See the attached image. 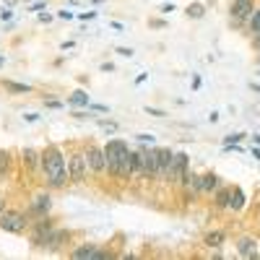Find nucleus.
Wrapping results in <instances>:
<instances>
[{"instance_id":"nucleus-40","label":"nucleus","mask_w":260,"mask_h":260,"mask_svg":"<svg viewBox=\"0 0 260 260\" xmlns=\"http://www.w3.org/2000/svg\"><path fill=\"white\" fill-rule=\"evenodd\" d=\"M252 156H255V159H260V148H252Z\"/></svg>"},{"instance_id":"nucleus-25","label":"nucleus","mask_w":260,"mask_h":260,"mask_svg":"<svg viewBox=\"0 0 260 260\" xmlns=\"http://www.w3.org/2000/svg\"><path fill=\"white\" fill-rule=\"evenodd\" d=\"M242 138H245V133H232V136H226V138H224V148L237 146V141H242Z\"/></svg>"},{"instance_id":"nucleus-15","label":"nucleus","mask_w":260,"mask_h":260,"mask_svg":"<svg viewBox=\"0 0 260 260\" xmlns=\"http://www.w3.org/2000/svg\"><path fill=\"white\" fill-rule=\"evenodd\" d=\"M21 159H24L21 164H24L26 172H37V169H39V159H42V154H39L37 148H24V151H21Z\"/></svg>"},{"instance_id":"nucleus-44","label":"nucleus","mask_w":260,"mask_h":260,"mask_svg":"<svg viewBox=\"0 0 260 260\" xmlns=\"http://www.w3.org/2000/svg\"><path fill=\"white\" fill-rule=\"evenodd\" d=\"M257 65H260V57H257Z\"/></svg>"},{"instance_id":"nucleus-38","label":"nucleus","mask_w":260,"mask_h":260,"mask_svg":"<svg viewBox=\"0 0 260 260\" xmlns=\"http://www.w3.org/2000/svg\"><path fill=\"white\" fill-rule=\"evenodd\" d=\"M102 71H104V73H107V71L112 73V71H115V65H112V62H102Z\"/></svg>"},{"instance_id":"nucleus-10","label":"nucleus","mask_w":260,"mask_h":260,"mask_svg":"<svg viewBox=\"0 0 260 260\" xmlns=\"http://www.w3.org/2000/svg\"><path fill=\"white\" fill-rule=\"evenodd\" d=\"M156 161H159V180H167L169 177V167H172V161H175V151L172 148H164V146H159L156 148Z\"/></svg>"},{"instance_id":"nucleus-26","label":"nucleus","mask_w":260,"mask_h":260,"mask_svg":"<svg viewBox=\"0 0 260 260\" xmlns=\"http://www.w3.org/2000/svg\"><path fill=\"white\" fill-rule=\"evenodd\" d=\"M136 141H141L143 146H148V143L154 146V141H156V138H154V136H148V133H138V136H136Z\"/></svg>"},{"instance_id":"nucleus-16","label":"nucleus","mask_w":260,"mask_h":260,"mask_svg":"<svg viewBox=\"0 0 260 260\" xmlns=\"http://www.w3.org/2000/svg\"><path fill=\"white\" fill-rule=\"evenodd\" d=\"M245 203H247V198H245L242 187H232V192H229V208L232 211H242Z\"/></svg>"},{"instance_id":"nucleus-22","label":"nucleus","mask_w":260,"mask_h":260,"mask_svg":"<svg viewBox=\"0 0 260 260\" xmlns=\"http://www.w3.org/2000/svg\"><path fill=\"white\" fill-rule=\"evenodd\" d=\"M247 31H250L252 37L260 31V8H255V11H252V16L247 18Z\"/></svg>"},{"instance_id":"nucleus-21","label":"nucleus","mask_w":260,"mask_h":260,"mask_svg":"<svg viewBox=\"0 0 260 260\" xmlns=\"http://www.w3.org/2000/svg\"><path fill=\"white\" fill-rule=\"evenodd\" d=\"M11 172V151L0 148V177H6Z\"/></svg>"},{"instance_id":"nucleus-42","label":"nucleus","mask_w":260,"mask_h":260,"mask_svg":"<svg viewBox=\"0 0 260 260\" xmlns=\"http://www.w3.org/2000/svg\"><path fill=\"white\" fill-rule=\"evenodd\" d=\"M252 141H255V143H257V146H260V136H255V138H252Z\"/></svg>"},{"instance_id":"nucleus-35","label":"nucleus","mask_w":260,"mask_h":260,"mask_svg":"<svg viewBox=\"0 0 260 260\" xmlns=\"http://www.w3.org/2000/svg\"><path fill=\"white\" fill-rule=\"evenodd\" d=\"M172 11H175V3H164L161 6V13H172Z\"/></svg>"},{"instance_id":"nucleus-36","label":"nucleus","mask_w":260,"mask_h":260,"mask_svg":"<svg viewBox=\"0 0 260 260\" xmlns=\"http://www.w3.org/2000/svg\"><path fill=\"white\" fill-rule=\"evenodd\" d=\"M89 110H94V112H107V107H102V104H89Z\"/></svg>"},{"instance_id":"nucleus-4","label":"nucleus","mask_w":260,"mask_h":260,"mask_svg":"<svg viewBox=\"0 0 260 260\" xmlns=\"http://www.w3.org/2000/svg\"><path fill=\"white\" fill-rule=\"evenodd\" d=\"M89 175V164H86V151H76L68 159V180L71 182H83Z\"/></svg>"},{"instance_id":"nucleus-20","label":"nucleus","mask_w":260,"mask_h":260,"mask_svg":"<svg viewBox=\"0 0 260 260\" xmlns=\"http://www.w3.org/2000/svg\"><path fill=\"white\" fill-rule=\"evenodd\" d=\"M68 104H71V107H89L91 102H89V94H86L83 89H76V91L68 96Z\"/></svg>"},{"instance_id":"nucleus-28","label":"nucleus","mask_w":260,"mask_h":260,"mask_svg":"<svg viewBox=\"0 0 260 260\" xmlns=\"http://www.w3.org/2000/svg\"><path fill=\"white\" fill-rule=\"evenodd\" d=\"M146 115H154V117H167L164 110H156V107H146Z\"/></svg>"},{"instance_id":"nucleus-14","label":"nucleus","mask_w":260,"mask_h":260,"mask_svg":"<svg viewBox=\"0 0 260 260\" xmlns=\"http://www.w3.org/2000/svg\"><path fill=\"white\" fill-rule=\"evenodd\" d=\"M143 175L146 177H156L159 175V161H156V148H143Z\"/></svg>"},{"instance_id":"nucleus-6","label":"nucleus","mask_w":260,"mask_h":260,"mask_svg":"<svg viewBox=\"0 0 260 260\" xmlns=\"http://www.w3.org/2000/svg\"><path fill=\"white\" fill-rule=\"evenodd\" d=\"M55 229V219L47 213V216H39V221L37 224H31V245L34 247H42L45 245V240H47V234Z\"/></svg>"},{"instance_id":"nucleus-18","label":"nucleus","mask_w":260,"mask_h":260,"mask_svg":"<svg viewBox=\"0 0 260 260\" xmlns=\"http://www.w3.org/2000/svg\"><path fill=\"white\" fill-rule=\"evenodd\" d=\"M3 89L11 94H31L34 91L29 83H18V81H3Z\"/></svg>"},{"instance_id":"nucleus-32","label":"nucleus","mask_w":260,"mask_h":260,"mask_svg":"<svg viewBox=\"0 0 260 260\" xmlns=\"http://www.w3.org/2000/svg\"><path fill=\"white\" fill-rule=\"evenodd\" d=\"M57 18H62V21H71V18H76V16H73L71 11H65V8H62V11L57 13Z\"/></svg>"},{"instance_id":"nucleus-8","label":"nucleus","mask_w":260,"mask_h":260,"mask_svg":"<svg viewBox=\"0 0 260 260\" xmlns=\"http://www.w3.org/2000/svg\"><path fill=\"white\" fill-rule=\"evenodd\" d=\"M86 164H89V172H94V175H102V172H107L104 148H102V146H89V148H86Z\"/></svg>"},{"instance_id":"nucleus-11","label":"nucleus","mask_w":260,"mask_h":260,"mask_svg":"<svg viewBox=\"0 0 260 260\" xmlns=\"http://www.w3.org/2000/svg\"><path fill=\"white\" fill-rule=\"evenodd\" d=\"M52 208V198H50V192H39L37 198L31 201L29 206V216H47Z\"/></svg>"},{"instance_id":"nucleus-17","label":"nucleus","mask_w":260,"mask_h":260,"mask_svg":"<svg viewBox=\"0 0 260 260\" xmlns=\"http://www.w3.org/2000/svg\"><path fill=\"white\" fill-rule=\"evenodd\" d=\"M216 187H219V175H216V172L201 175V192H213Z\"/></svg>"},{"instance_id":"nucleus-19","label":"nucleus","mask_w":260,"mask_h":260,"mask_svg":"<svg viewBox=\"0 0 260 260\" xmlns=\"http://www.w3.org/2000/svg\"><path fill=\"white\" fill-rule=\"evenodd\" d=\"M224 240H226V234H224L221 229H213V232H208V234H206V240H203V242H206L208 247H221V245H224Z\"/></svg>"},{"instance_id":"nucleus-24","label":"nucleus","mask_w":260,"mask_h":260,"mask_svg":"<svg viewBox=\"0 0 260 260\" xmlns=\"http://www.w3.org/2000/svg\"><path fill=\"white\" fill-rule=\"evenodd\" d=\"M185 13H187L190 18H203V13H206V6H203V3H190V6L185 8Z\"/></svg>"},{"instance_id":"nucleus-41","label":"nucleus","mask_w":260,"mask_h":260,"mask_svg":"<svg viewBox=\"0 0 260 260\" xmlns=\"http://www.w3.org/2000/svg\"><path fill=\"white\" fill-rule=\"evenodd\" d=\"M3 211H6V201H3V198H0V213H3Z\"/></svg>"},{"instance_id":"nucleus-29","label":"nucleus","mask_w":260,"mask_h":260,"mask_svg":"<svg viewBox=\"0 0 260 260\" xmlns=\"http://www.w3.org/2000/svg\"><path fill=\"white\" fill-rule=\"evenodd\" d=\"M96 16H99L96 11H86V13H78V18H81V21H94Z\"/></svg>"},{"instance_id":"nucleus-27","label":"nucleus","mask_w":260,"mask_h":260,"mask_svg":"<svg viewBox=\"0 0 260 260\" xmlns=\"http://www.w3.org/2000/svg\"><path fill=\"white\" fill-rule=\"evenodd\" d=\"M37 18H39V24H52V18H55V16H52V13H47V11H39V16H37Z\"/></svg>"},{"instance_id":"nucleus-13","label":"nucleus","mask_w":260,"mask_h":260,"mask_svg":"<svg viewBox=\"0 0 260 260\" xmlns=\"http://www.w3.org/2000/svg\"><path fill=\"white\" fill-rule=\"evenodd\" d=\"M237 252L242 257H260V245L255 237H240L237 240Z\"/></svg>"},{"instance_id":"nucleus-39","label":"nucleus","mask_w":260,"mask_h":260,"mask_svg":"<svg viewBox=\"0 0 260 260\" xmlns=\"http://www.w3.org/2000/svg\"><path fill=\"white\" fill-rule=\"evenodd\" d=\"M252 47L260 52V31H257V34H255V39H252Z\"/></svg>"},{"instance_id":"nucleus-9","label":"nucleus","mask_w":260,"mask_h":260,"mask_svg":"<svg viewBox=\"0 0 260 260\" xmlns=\"http://www.w3.org/2000/svg\"><path fill=\"white\" fill-rule=\"evenodd\" d=\"M133 175H143V148H130V154H127L122 180H130Z\"/></svg>"},{"instance_id":"nucleus-43","label":"nucleus","mask_w":260,"mask_h":260,"mask_svg":"<svg viewBox=\"0 0 260 260\" xmlns=\"http://www.w3.org/2000/svg\"><path fill=\"white\" fill-rule=\"evenodd\" d=\"M0 65H6V57L3 55H0Z\"/></svg>"},{"instance_id":"nucleus-30","label":"nucleus","mask_w":260,"mask_h":260,"mask_svg":"<svg viewBox=\"0 0 260 260\" xmlns=\"http://www.w3.org/2000/svg\"><path fill=\"white\" fill-rule=\"evenodd\" d=\"M148 26H154V29H164V26H167V21H161V18H154V21H148Z\"/></svg>"},{"instance_id":"nucleus-23","label":"nucleus","mask_w":260,"mask_h":260,"mask_svg":"<svg viewBox=\"0 0 260 260\" xmlns=\"http://www.w3.org/2000/svg\"><path fill=\"white\" fill-rule=\"evenodd\" d=\"M229 192H232V187L216 190V208H229Z\"/></svg>"},{"instance_id":"nucleus-34","label":"nucleus","mask_w":260,"mask_h":260,"mask_svg":"<svg viewBox=\"0 0 260 260\" xmlns=\"http://www.w3.org/2000/svg\"><path fill=\"white\" fill-rule=\"evenodd\" d=\"M47 107H50V110H60V107H62V102H57V99H50V102H45Z\"/></svg>"},{"instance_id":"nucleus-37","label":"nucleus","mask_w":260,"mask_h":260,"mask_svg":"<svg viewBox=\"0 0 260 260\" xmlns=\"http://www.w3.org/2000/svg\"><path fill=\"white\" fill-rule=\"evenodd\" d=\"M24 120H26V122H37V120H39V115H34V112H29V115H24Z\"/></svg>"},{"instance_id":"nucleus-33","label":"nucleus","mask_w":260,"mask_h":260,"mask_svg":"<svg viewBox=\"0 0 260 260\" xmlns=\"http://www.w3.org/2000/svg\"><path fill=\"white\" fill-rule=\"evenodd\" d=\"M117 55H125V57H133V50H127V47H115Z\"/></svg>"},{"instance_id":"nucleus-1","label":"nucleus","mask_w":260,"mask_h":260,"mask_svg":"<svg viewBox=\"0 0 260 260\" xmlns=\"http://www.w3.org/2000/svg\"><path fill=\"white\" fill-rule=\"evenodd\" d=\"M39 169H42V175L47 177L50 187H62L65 182H68V161H65L60 146H55V143H50L45 151H42Z\"/></svg>"},{"instance_id":"nucleus-5","label":"nucleus","mask_w":260,"mask_h":260,"mask_svg":"<svg viewBox=\"0 0 260 260\" xmlns=\"http://www.w3.org/2000/svg\"><path fill=\"white\" fill-rule=\"evenodd\" d=\"M252 11H255V3H252V0H232V6H229L232 26H245L247 18L252 16Z\"/></svg>"},{"instance_id":"nucleus-2","label":"nucleus","mask_w":260,"mask_h":260,"mask_svg":"<svg viewBox=\"0 0 260 260\" xmlns=\"http://www.w3.org/2000/svg\"><path fill=\"white\" fill-rule=\"evenodd\" d=\"M127 154H130V146L122 138L107 141V146H104V161H107V172H110L112 177H122L125 175Z\"/></svg>"},{"instance_id":"nucleus-3","label":"nucleus","mask_w":260,"mask_h":260,"mask_svg":"<svg viewBox=\"0 0 260 260\" xmlns=\"http://www.w3.org/2000/svg\"><path fill=\"white\" fill-rule=\"evenodd\" d=\"M29 221H26V213L24 211H13V208H6L0 213V229L3 232H13V234H21L26 232Z\"/></svg>"},{"instance_id":"nucleus-7","label":"nucleus","mask_w":260,"mask_h":260,"mask_svg":"<svg viewBox=\"0 0 260 260\" xmlns=\"http://www.w3.org/2000/svg\"><path fill=\"white\" fill-rule=\"evenodd\" d=\"M187 169H190V156L185 154V151H177V154H175V161H172V167H169V177H167V180L182 182V177L187 175Z\"/></svg>"},{"instance_id":"nucleus-31","label":"nucleus","mask_w":260,"mask_h":260,"mask_svg":"<svg viewBox=\"0 0 260 260\" xmlns=\"http://www.w3.org/2000/svg\"><path fill=\"white\" fill-rule=\"evenodd\" d=\"M13 18V11L11 8H3V11H0V21H11Z\"/></svg>"},{"instance_id":"nucleus-12","label":"nucleus","mask_w":260,"mask_h":260,"mask_svg":"<svg viewBox=\"0 0 260 260\" xmlns=\"http://www.w3.org/2000/svg\"><path fill=\"white\" fill-rule=\"evenodd\" d=\"M71 257H73V260H86V257L107 260V257H110V252H102L96 245H81V247H76V250L71 252Z\"/></svg>"}]
</instances>
